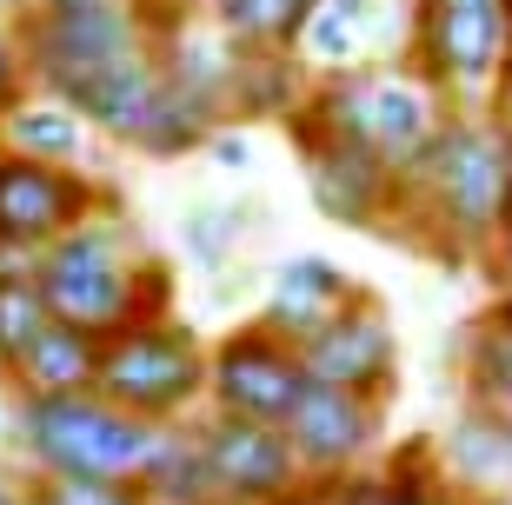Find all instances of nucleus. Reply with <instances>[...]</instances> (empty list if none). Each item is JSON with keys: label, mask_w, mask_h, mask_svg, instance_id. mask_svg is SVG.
<instances>
[{"label": "nucleus", "mask_w": 512, "mask_h": 505, "mask_svg": "<svg viewBox=\"0 0 512 505\" xmlns=\"http://www.w3.org/2000/svg\"><path fill=\"white\" fill-rule=\"evenodd\" d=\"M193 0H14L7 20L40 94L87 113V127L114 147H133L153 100L167 87L160 34Z\"/></svg>", "instance_id": "nucleus-1"}, {"label": "nucleus", "mask_w": 512, "mask_h": 505, "mask_svg": "<svg viewBox=\"0 0 512 505\" xmlns=\"http://www.w3.org/2000/svg\"><path fill=\"white\" fill-rule=\"evenodd\" d=\"M512 220V127L493 107H453L433 147L399 173L386 240L426 246L439 266L493 253Z\"/></svg>", "instance_id": "nucleus-2"}, {"label": "nucleus", "mask_w": 512, "mask_h": 505, "mask_svg": "<svg viewBox=\"0 0 512 505\" xmlns=\"http://www.w3.org/2000/svg\"><path fill=\"white\" fill-rule=\"evenodd\" d=\"M34 286L47 313L80 326V333H120L133 319L173 313V266L140 240V226L127 220L120 193L107 206H94L80 226H67L34 266Z\"/></svg>", "instance_id": "nucleus-3"}, {"label": "nucleus", "mask_w": 512, "mask_h": 505, "mask_svg": "<svg viewBox=\"0 0 512 505\" xmlns=\"http://www.w3.org/2000/svg\"><path fill=\"white\" fill-rule=\"evenodd\" d=\"M173 419H140L114 399L87 393H14L7 446L34 472H80V479H140Z\"/></svg>", "instance_id": "nucleus-4"}, {"label": "nucleus", "mask_w": 512, "mask_h": 505, "mask_svg": "<svg viewBox=\"0 0 512 505\" xmlns=\"http://www.w3.org/2000/svg\"><path fill=\"white\" fill-rule=\"evenodd\" d=\"M306 107L326 120V133H340V140L366 147L373 160H386L393 173H406L433 147V133L446 127L453 100L406 54H380V60H360V67H340V74H320L306 87Z\"/></svg>", "instance_id": "nucleus-5"}, {"label": "nucleus", "mask_w": 512, "mask_h": 505, "mask_svg": "<svg viewBox=\"0 0 512 505\" xmlns=\"http://www.w3.org/2000/svg\"><path fill=\"white\" fill-rule=\"evenodd\" d=\"M406 60L453 107H493L512 80L506 0H406Z\"/></svg>", "instance_id": "nucleus-6"}, {"label": "nucleus", "mask_w": 512, "mask_h": 505, "mask_svg": "<svg viewBox=\"0 0 512 505\" xmlns=\"http://www.w3.org/2000/svg\"><path fill=\"white\" fill-rule=\"evenodd\" d=\"M94 393L140 419H180L187 406L207 399V339L173 313L133 319L100 339Z\"/></svg>", "instance_id": "nucleus-7"}, {"label": "nucleus", "mask_w": 512, "mask_h": 505, "mask_svg": "<svg viewBox=\"0 0 512 505\" xmlns=\"http://www.w3.org/2000/svg\"><path fill=\"white\" fill-rule=\"evenodd\" d=\"M280 133L293 140L300 153V173H306V193L333 226H353V233H386L393 220V200H399V173L386 160H373L366 147L326 133V120L306 107V94L293 100V113L280 120Z\"/></svg>", "instance_id": "nucleus-8"}, {"label": "nucleus", "mask_w": 512, "mask_h": 505, "mask_svg": "<svg viewBox=\"0 0 512 505\" xmlns=\"http://www.w3.org/2000/svg\"><path fill=\"white\" fill-rule=\"evenodd\" d=\"M300 386H306L300 346L280 339L260 313L207 346V399H213V412L280 426L286 412H293V399H300Z\"/></svg>", "instance_id": "nucleus-9"}, {"label": "nucleus", "mask_w": 512, "mask_h": 505, "mask_svg": "<svg viewBox=\"0 0 512 505\" xmlns=\"http://www.w3.org/2000/svg\"><path fill=\"white\" fill-rule=\"evenodd\" d=\"M114 200L107 180L87 167H54V160H27V153H0V240L47 253V246L80 226L94 206Z\"/></svg>", "instance_id": "nucleus-10"}, {"label": "nucleus", "mask_w": 512, "mask_h": 505, "mask_svg": "<svg viewBox=\"0 0 512 505\" xmlns=\"http://www.w3.org/2000/svg\"><path fill=\"white\" fill-rule=\"evenodd\" d=\"M193 439H200V452H207V472H213L220 505H280L286 492L306 486V466L293 459V446H286L280 426L213 412Z\"/></svg>", "instance_id": "nucleus-11"}, {"label": "nucleus", "mask_w": 512, "mask_h": 505, "mask_svg": "<svg viewBox=\"0 0 512 505\" xmlns=\"http://www.w3.org/2000/svg\"><path fill=\"white\" fill-rule=\"evenodd\" d=\"M300 366L313 386H340V393H366V399H386L399 379V333L386 306L373 293L333 313L313 339H300Z\"/></svg>", "instance_id": "nucleus-12"}, {"label": "nucleus", "mask_w": 512, "mask_h": 505, "mask_svg": "<svg viewBox=\"0 0 512 505\" xmlns=\"http://www.w3.org/2000/svg\"><path fill=\"white\" fill-rule=\"evenodd\" d=\"M380 426H386V399H366V393H340V386H313L306 379L293 412L280 419L293 459L306 466V479H333V472H353L366 452L380 446Z\"/></svg>", "instance_id": "nucleus-13"}, {"label": "nucleus", "mask_w": 512, "mask_h": 505, "mask_svg": "<svg viewBox=\"0 0 512 505\" xmlns=\"http://www.w3.org/2000/svg\"><path fill=\"white\" fill-rule=\"evenodd\" d=\"M360 300V280L346 273V266H333L326 253H293V260L273 266V280H266V306L260 319L273 326L280 339H313L333 313H346V306Z\"/></svg>", "instance_id": "nucleus-14"}, {"label": "nucleus", "mask_w": 512, "mask_h": 505, "mask_svg": "<svg viewBox=\"0 0 512 505\" xmlns=\"http://www.w3.org/2000/svg\"><path fill=\"white\" fill-rule=\"evenodd\" d=\"M333 499L340 505H479L439 472L433 446L413 439L406 452L386 459V472H333Z\"/></svg>", "instance_id": "nucleus-15"}, {"label": "nucleus", "mask_w": 512, "mask_h": 505, "mask_svg": "<svg viewBox=\"0 0 512 505\" xmlns=\"http://www.w3.org/2000/svg\"><path fill=\"white\" fill-rule=\"evenodd\" d=\"M0 147L27 153V160H54V167H87L94 127H87V113H80V107H67V100L27 87L14 107L0 113Z\"/></svg>", "instance_id": "nucleus-16"}, {"label": "nucleus", "mask_w": 512, "mask_h": 505, "mask_svg": "<svg viewBox=\"0 0 512 505\" xmlns=\"http://www.w3.org/2000/svg\"><path fill=\"white\" fill-rule=\"evenodd\" d=\"M459 366H466V406L499 419V426H512V300L486 306L466 326Z\"/></svg>", "instance_id": "nucleus-17"}, {"label": "nucleus", "mask_w": 512, "mask_h": 505, "mask_svg": "<svg viewBox=\"0 0 512 505\" xmlns=\"http://www.w3.org/2000/svg\"><path fill=\"white\" fill-rule=\"evenodd\" d=\"M94 366H100V339L67 326V319H47L40 339L20 353V366L7 373L14 393H87L94 386Z\"/></svg>", "instance_id": "nucleus-18"}, {"label": "nucleus", "mask_w": 512, "mask_h": 505, "mask_svg": "<svg viewBox=\"0 0 512 505\" xmlns=\"http://www.w3.org/2000/svg\"><path fill=\"white\" fill-rule=\"evenodd\" d=\"M446 459H439V472L453 479L459 492H506L512 486V426H499V419H486V412H459L453 432H446Z\"/></svg>", "instance_id": "nucleus-19"}, {"label": "nucleus", "mask_w": 512, "mask_h": 505, "mask_svg": "<svg viewBox=\"0 0 512 505\" xmlns=\"http://www.w3.org/2000/svg\"><path fill=\"white\" fill-rule=\"evenodd\" d=\"M266 213L260 200H200L180 220V246H187V266L193 273H207V280H220L233 260H240V246H247V233H260Z\"/></svg>", "instance_id": "nucleus-20"}, {"label": "nucleus", "mask_w": 512, "mask_h": 505, "mask_svg": "<svg viewBox=\"0 0 512 505\" xmlns=\"http://www.w3.org/2000/svg\"><path fill=\"white\" fill-rule=\"evenodd\" d=\"M200 7L240 54H293V40L320 0H200Z\"/></svg>", "instance_id": "nucleus-21"}, {"label": "nucleus", "mask_w": 512, "mask_h": 505, "mask_svg": "<svg viewBox=\"0 0 512 505\" xmlns=\"http://www.w3.org/2000/svg\"><path fill=\"white\" fill-rule=\"evenodd\" d=\"M227 127V113L207 107V100L180 94V87H160V100H153L147 127L133 133V153H147V160H187V153H207V140Z\"/></svg>", "instance_id": "nucleus-22"}, {"label": "nucleus", "mask_w": 512, "mask_h": 505, "mask_svg": "<svg viewBox=\"0 0 512 505\" xmlns=\"http://www.w3.org/2000/svg\"><path fill=\"white\" fill-rule=\"evenodd\" d=\"M140 492H147V505H220L213 472H207V452H200V439H193L180 419L167 426L153 466L140 472Z\"/></svg>", "instance_id": "nucleus-23"}, {"label": "nucleus", "mask_w": 512, "mask_h": 505, "mask_svg": "<svg viewBox=\"0 0 512 505\" xmlns=\"http://www.w3.org/2000/svg\"><path fill=\"white\" fill-rule=\"evenodd\" d=\"M313 87V74L300 67V54H240L233 74V120H286L293 100Z\"/></svg>", "instance_id": "nucleus-24"}, {"label": "nucleus", "mask_w": 512, "mask_h": 505, "mask_svg": "<svg viewBox=\"0 0 512 505\" xmlns=\"http://www.w3.org/2000/svg\"><path fill=\"white\" fill-rule=\"evenodd\" d=\"M20 505H147L140 479H80V472H14Z\"/></svg>", "instance_id": "nucleus-25"}, {"label": "nucleus", "mask_w": 512, "mask_h": 505, "mask_svg": "<svg viewBox=\"0 0 512 505\" xmlns=\"http://www.w3.org/2000/svg\"><path fill=\"white\" fill-rule=\"evenodd\" d=\"M47 300H40L34 280H0V379L20 366V353L40 339V326H47Z\"/></svg>", "instance_id": "nucleus-26"}, {"label": "nucleus", "mask_w": 512, "mask_h": 505, "mask_svg": "<svg viewBox=\"0 0 512 505\" xmlns=\"http://www.w3.org/2000/svg\"><path fill=\"white\" fill-rule=\"evenodd\" d=\"M27 87H34L27 80V54H20V34H14V20H7V7H0V113L14 107Z\"/></svg>", "instance_id": "nucleus-27"}, {"label": "nucleus", "mask_w": 512, "mask_h": 505, "mask_svg": "<svg viewBox=\"0 0 512 505\" xmlns=\"http://www.w3.org/2000/svg\"><path fill=\"white\" fill-rule=\"evenodd\" d=\"M207 160H213V167H240V173H247V160H253V153H247V133H240V120H227V127H220V133H213V140H207Z\"/></svg>", "instance_id": "nucleus-28"}, {"label": "nucleus", "mask_w": 512, "mask_h": 505, "mask_svg": "<svg viewBox=\"0 0 512 505\" xmlns=\"http://www.w3.org/2000/svg\"><path fill=\"white\" fill-rule=\"evenodd\" d=\"M280 505H340V499H333V479H306V486L286 492Z\"/></svg>", "instance_id": "nucleus-29"}, {"label": "nucleus", "mask_w": 512, "mask_h": 505, "mask_svg": "<svg viewBox=\"0 0 512 505\" xmlns=\"http://www.w3.org/2000/svg\"><path fill=\"white\" fill-rule=\"evenodd\" d=\"M493 253H499V273L512 280V220H506V233H499V246H493Z\"/></svg>", "instance_id": "nucleus-30"}, {"label": "nucleus", "mask_w": 512, "mask_h": 505, "mask_svg": "<svg viewBox=\"0 0 512 505\" xmlns=\"http://www.w3.org/2000/svg\"><path fill=\"white\" fill-rule=\"evenodd\" d=\"M493 113H499V120H506V127H512V80H506V87H499V100H493Z\"/></svg>", "instance_id": "nucleus-31"}, {"label": "nucleus", "mask_w": 512, "mask_h": 505, "mask_svg": "<svg viewBox=\"0 0 512 505\" xmlns=\"http://www.w3.org/2000/svg\"><path fill=\"white\" fill-rule=\"evenodd\" d=\"M0 505H20V492H14V486H7V479H0Z\"/></svg>", "instance_id": "nucleus-32"}, {"label": "nucleus", "mask_w": 512, "mask_h": 505, "mask_svg": "<svg viewBox=\"0 0 512 505\" xmlns=\"http://www.w3.org/2000/svg\"><path fill=\"white\" fill-rule=\"evenodd\" d=\"M486 505H512V499H506V492H499V499H486Z\"/></svg>", "instance_id": "nucleus-33"}, {"label": "nucleus", "mask_w": 512, "mask_h": 505, "mask_svg": "<svg viewBox=\"0 0 512 505\" xmlns=\"http://www.w3.org/2000/svg\"><path fill=\"white\" fill-rule=\"evenodd\" d=\"M0 439H7V419H0Z\"/></svg>", "instance_id": "nucleus-34"}, {"label": "nucleus", "mask_w": 512, "mask_h": 505, "mask_svg": "<svg viewBox=\"0 0 512 505\" xmlns=\"http://www.w3.org/2000/svg\"><path fill=\"white\" fill-rule=\"evenodd\" d=\"M0 7H7V0H0Z\"/></svg>", "instance_id": "nucleus-35"}, {"label": "nucleus", "mask_w": 512, "mask_h": 505, "mask_svg": "<svg viewBox=\"0 0 512 505\" xmlns=\"http://www.w3.org/2000/svg\"><path fill=\"white\" fill-rule=\"evenodd\" d=\"M0 153H7V147H0Z\"/></svg>", "instance_id": "nucleus-36"}, {"label": "nucleus", "mask_w": 512, "mask_h": 505, "mask_svg": "<svg viewBox=\"0 0 512 505\" xmlns=\"http://www.w3.org/2000/svg\"><path fill=\"white\" fill-rule=\"evenodd\" d=\"M506 7H512V0H506Z\"/></svg>", "instance_id": "nucleus-37"}]
</instances>
